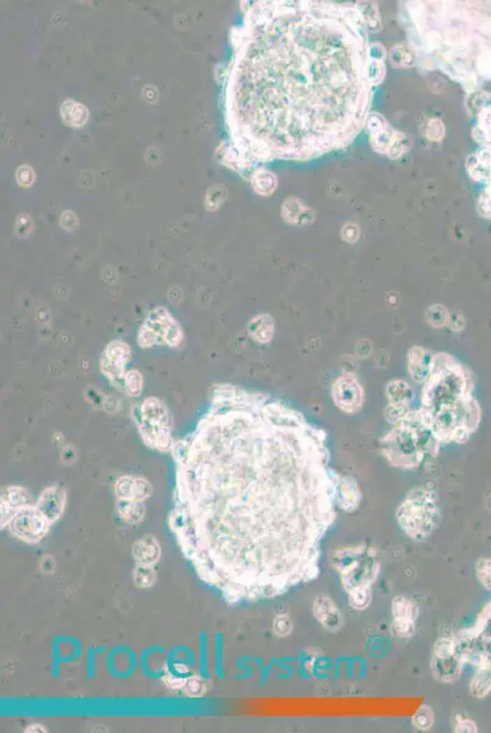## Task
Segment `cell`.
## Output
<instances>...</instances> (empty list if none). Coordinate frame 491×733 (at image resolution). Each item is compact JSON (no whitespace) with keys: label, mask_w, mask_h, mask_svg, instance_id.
I'll return each mask as SVG.
<instances>
[{"label":"cell","mask_w":491,"mask_h":733,"mask_svg":"<svg viewBox=\"0 0 491 733\" xmlns=\"http://www.w3.org/2000/svg\"><path fill=\"white\" fill-rule=\"evenodd\" d=\"M472 135L476 150L468 159V173L479 186V209L491 219V92L479 106Z\"/></svg>","instance_id":"6"},{"label":"cell","mask_w":491,"mask_h":733,"mask_svg":"<svg viewBox=\"0 0 491 733\" xmlns=\"http://www.w3.org/2000/svg\"><path fill=\"white\" fill-rule=\"evenodd\" d=\"M380 448L391 466L413 469L423 463L427 455L438 454L440 444L422 423L418 411L411 410L381 438Z\"/></svg>","instance_id":"5"},{"label":"cell","mask_w":491,"mask_h":733,"mask_svg":"<svg viewBox=\"0 0 491 733\" xmlns=\"http://www.w3.org/2000/svg\"><path fill=\"white\" fill-rule=\"evenodd\" d=\"M34 506L50 525H53L54 522L58 521L59 517L63 515L65 492L62 488H48L42 492Z\"/></svg>","instance_id":"12"},{"label":"cell","mask_w":491,"mask_h":733,"mask_svg":"<svg viewBox=\"0 0 491 733\" xmlns=\"http://www.w3.org/2000/svg\"><path fill=\"white\" fill-rule=\"evenodd\" d=\"M1 501L9 505L15 511L32 505L27 492H24V489L16 487L5 489L4 492L1 494Z\"/></svg>","instance_id":"22"},{"label":"cell","mask_w":491,"mask_h":733,"mask_svg":"<svg viewBox=\"0 0 491 733\" xmlns=\"http://www.w3.org/2000/svg\"><path fill=\"white\" fill-rule=\"evenodd\" d=\"M433 355L424 350V348L415 346L409 350L408 353V371L414 381L424 383L430 371V363H432Z\"/></svg>","instance_id":"15"},{"label":"cell","mask_w":491,"mask_h":733,"mask_svg":"<svg viewBox=\"0 0 491 733\" xmlns=\"http://www.w3.org/2000/svg\"><path fill=\"white\" fill-rule=\"evenodd\" d=\"M222 420L218 449L180 463L169 528L229 603L275 598L318 578L340 474L327 432L283 401L240 390Z\"/></svg>","instance_id":"1"},{"label":"cell","mask_w":491,"mask_h":733,"mask_svg":"<svg viewBox=\"0 0 491 733\" xmlns=\"http://www.w3.org/2000/svg\"><path fill=\"white\" fill-rule=\"evenodd\" d=\"M332 396L337 408L347 415H353L361 411L364 402L363 386L353 374L339 376L332 384Z\"/></svg>","instance_id":"11"},{"label":"cell","mask_w":491,"mask_h":733,"mask_svg":"<svg viewBox=\"0 0 491 733\" xmlns=\"http://www.w3.org/2000/svg\"><path fill=\"white\" fill-rule=\"evenodd\" d=\"M118 511L124 521L130 525L138 523L145 516V507L142 502L136 500H120L118 504Z\"/></svg>","instance_id":"21"},{"label":"cell","mask_w":491,"mask_h":733,"mask_svg":"<svg viewBox=\"0 0 491 733\" xmlns=\"http://www.w3.org/2000/svg\"><path fill=\"white\" fill-rule=\"evenodd\" d=\"M477 576L485 588L491 589V560L483 559L478 562Z\"/></svg>","instance_id":"31"},{"label":"cell","mask_w":491,"mask_h":733,"mask_svg":"<svg viewBox=\"0 0 491 733\" xmlns=\"http://www.w3.org/2000/svg\"><path fill=\"white\" fill-rule=\"evenodd\" d=\"M413 725L420 731H428L434 725V714L427 705H422L418 711L414 714Z\"/></svg>","instance_id":"27"},{"label":"cell","mask_w":491,"mask_h":733,"mask_svg":"<svg viewBox=\"0 0 491 733\" xmlns=\"http://www.w3.org/2000/svg\"><path fill=\"white\" fill-rule=\"evenodd\" d=\"M456 732H476L477 726L469 719H458L457 724L455 726Z\"/></svg>","instance_id":"38"},{"label":"cell","mask_w":491,"mask_h":733,"mask_svg":"<svg viewBox=\"0 0 491 733\" xmlns=\"http://www.w3.org/2000/svg\"><path fill=\"white\" fill-rule=\"evenodd\" d=\"M134 579H135L136 585H138L141 588H148L155 583V569L150 567V564H140L136 567Z\"/></svg>","instance_id":"24"},{"label":"cell","mask_w":491,"mask_h":733,"mask_svg":"<svg viewBox=\"0 0 491 733\" xmlns=\"http://www.w3.org/2000/svg\"><path fill=\"white\" fill-rule=\"evenodd\" d=\"M49 526L50 523L32 505L15 512L9 523L11 533L26 543H38L48 532Z\"/></svg>","instance_id":"10"},{"label":"cell","mask_w":491,"mask_h":733,"mask_svg":"<svg viewBox=\"0 0 491 733\" xmlns=\"http://www.w3.org/2000/svg\"><path fill=\"white\" fill-rule=\"evenodd\" d=\"M314 618L318 622L327 628V631L336 632L342 626V616L340 610L334 604L332 599L327 597H318L313 604Z\"/></svg>","instance_id":"14"},{"label":"cell","mask_w":491,"mask_h":733,"mask_svg":"<svg viewBox=\"0 0 491 733\" xmlns=\"http://www.w3.org/2000/svg\"><path fill=\"white\" fill-rule=\"evenodd\" d=\"M362 499L363 497H362L361 488L358 485L356 479L351 476L340 474L336 490L337 507H340L342 511L351 513V512L356 511L357 508L360 507Z\"/></svg>","instance_id":"13"},{"label":"cell","mask_w":491,"mask_h":733,"mask_svg":"<svg viewBox=\"0 0 491 733\" xmlns=\"http://www.w3.org/2000/svg\"><path fill=\"white\" fill-rule=\"evenodd\" d=\"M16 180H17V183L21 186L29 187L34 183V169L29 165L20 166L19 169H17V173H16Z\"/></svg>","instance_id":"33"},{"label":"cell","mask_w":491,"mask_h":733,"mask_svg":"<svg viewBox=\"0 0 491 733\" xmlns=\"http://www.w3.org/2000/svg\"><path fill=\"white\" fill-rule=\"evenodd\" d=\"M381 78L361 6L255 3L229 90L239 155L247 163L309 160L345 148L368 124Z\"/></svg>","instance_id":"2"},{"label":"cell","mask_w":491,"mask_h":733,"mask_svg":"<svg viewBox=\"0 0 491 733\" xmlns=\"http://www.w3.org/2000/svg\"><path fill=\"white\" fill-rule=\"evenodd\" d=\"M417 411L439 444L467 443L482 422L471 371L448 353L433 355Z\"/></svg>","instance_id":"3"},{"label":"cell","mask_w":491,"mask_h":733,"mask_svg":"<svg viewBox=\"0 0 491 733\" xmlns=\"http://www.w3.org/2000/svg\"><path fill=\"white\" fill-rule=\"evenodd\" d=\"M60 224H62V227L64 229H66L69 232H73V229H76V227H78V218L73 212H65L62 215Z\"/></svg>","instance_id":"37"},{"label":"cell","mask_w":491,"mask_h":733,"mask_svg":"<svg viewBox=\"0 0 491 733\" xmlns=\"http://www.w3.org/2000/svg\"><path fill=\"white\" fill-rule=\"evenodd\" d=\"M183 688H185L186 695H190V697H201L207 690V685H206V682L201 677L192 676V677H190V678L186 680V683H185Z\"/></svg>","instance_id":"28"},{"label":"cell","mask_w":491,"mask_h":733,"mask_svg":"<svg viewBox=\"0 0 491 733\" xmlns=\"http://www.w3.org/2000/svg\"><path fill=\"white\" fill-rule=\"evenodd\" d=\"M468 4L461 3L466 14L457 16L464 22L458 24L464 29L463 34H453L458 41L453 45L458 54L453 57L457 64L453 68V76L476 88L491 80V3Z\"/></svg>","instance_id":"4"},{"label":"cell","mask_w":491,"mask_h":733,"mask_svg":"<svg viewBox=\"0 0 491 733\" xmlns=\"http://www.w3.org/2000/svg\"><path fill=\"white\" fill-rule=\"evenodd\" d=\"M227 198V190L224 188V186L220 185H215L213 187L209 188V191L207 192L206 196V208L211 212L217 211L218 208L222 206V202L225 201Z\"/></svg>","instance_id":"26"},{"label":"cell","mask_w":491,"mask_h":733,"mask_svg":"<svg viewBox=\"0 0 491 733\" xmlns=\"http://www.w3.org/2000/svg\"><path fill=\"white\" fill-rule=\"evenodd\" d=\"M332 564L341 578L346 594L371 589L381 571L376 550L366 546L337 550L334 553Z\"/></svg>","instance_id":"8"},{"label":"cell","mask_w":491,"mask_h":733,"mask_svg":"<svg viewBox=\"0 0 491 733\" xmlns=\"http://www.w3.org/2000/svg\"><path fill=\"white\" fill-rule=\"evenodd\" d=\"M396 518L401 529L411 539H427L441 521V510L435 492L425 488H414L397 507Z\"/></svg>","instance_id":"7"},{"label":"cell","mask_w":491,"mask_h":733,"mask_svg":"<svg viewBox=\"0 0 491 733\" xmlns=\"http://www.w3.org/2000/svg\"><path fill=\"white\" fill-rule=\"evenodd\" d=\"M386 396H387V407L392 408H400V410H412L411 408V400H412V392L408 384L404 380H392L386 386Z\"/></svg>","instance_id":"16"},{"label":"cell","mask_w":491,"mask_h":733,"mask_svg":"<svg viewBox=\"0 0 491 733\" xmlns=\"http://www.w3.org/2000/svg\"><path fill=\"white\" fill-rule=\"evenodd\" d=\"M391 611H392V622L397 623H415L418 618L419 609L411 599L399 595L392 600L391 604Z\"/></svg>","instance_id":"17"},{"label":"cell","mask_w":491,"mask_h":733,"mask_svg":"<svg viewBox=\"0 0 491 733\" xmlns=\"http://www.w3.org/2000/svg\"><path fill=\"white\" fill-rule=\"evenodd\" d=\"M462 664L453 638H443L435 643L432 671L436 680L448 683L457 681L462 674Z\"/></svg>","instance_id":"9"},{"label":"cell","mask_w":491,"mask_h":733,"mask_svg":"<svg viewBox=\"0 0 491 733\" xmlns=\"http://www.w3.org/2000/svg\"><path fill=\"white\" fill-rule=\"evenodd\" d=\"M150 483L142 479V478H137L134 482V495H132V500L136 501H143L145 499L150 497Z\"/></svg>","instance_id":"32"},{"label":"cell","mask_w":491,"mask_h":733,"mask_svg":"<svg viewBox=\"0 0 491 733\" xmlns=\"http://www.w3.org/2000/svg\"><path fill=\"white\" fill-rule=\"evenodd\" d=\"M348 604L352 609L362 611L366 610L371 603V589H362L352 593L347 594Z\"/></svg>","instance_id":"25"},{"label":"cell","mask_w":491,"mask_h":733,"mask_svg":"<svg viewBox=\"0 0 491 733\" xmlns=\"http://www.w3.org/2000/svg\"><path fill=\"white\" fill-rule=\"evenodd\" d=\"M134 482H135V479L131 477H122L118 481L115 485V492L116 495L120 500H132Z\"/></svg>","instance_id":"29"},{"label":"cell","mask_w":491,"mask_h":733,"mask_svg":"<svg viewBox=\"0 0 491 733\" xmlns=\"http://www.w3.org/2000/svg\"><path fill=\"white\" fill-rule=\"evenodd\" d=\"M141 385H142V379H141V376L137 371H130L126 376L125 386L127 387L129 394L134 396L138 395L141 392Z\"/></svg>","instance_id":"34"},{"label":"cell","mask_w":491,"mask_h":733,"mask_svg":"<svg viewBox=\"0 0 491 733\" xmlns=\"http://www.w3.org/2000/svg\"><path fill=\"white\" fill-rule=\"evenodd\" d=\"M132 551H134L135 559L140 564L152 566L160 557V546L153 536H145L140 539L134 546Z\"/></svg>","instance_id":"18"},{"label":"cell","mask_w":491,"mask_h":733,"mask_svg":"<svg viewBox=\"0 0 491 733\" xmlns=\"http://www.w3.org/2000/svg\"><path fill=\"white\" fill-rule=\"evenodd\" d=\"M163 681L166 683L168 687L173 688V690L183 688V687H185V683H186V680L183 678V676L178 675V674H173V672H166L163 677Z\"/></svg>","instance_id":"36"},{"label":"cell","mask_w":491,"mask_h":733,"mask_svg":"<svg viewBox=\"0 0 491 733\" xmlns=\"http://www.w3.org/2000/svg\"><path fill=\"white\" fill-rule=\"evenodd\" d=\"M273 629H274L275 634L279 636V637L289 636L291 631H292V621H291L290 616H287V615H279L278 618H275Z\"/></svg>","instance_id":"30"},{"label":"cell","mask_w":491,"mask_h":733,"mask_svg":"<svg viewBox=\"0 0 491 733\" xmlns=\"http://www.w3.org/2000/svg\"><path fill=\"white\" fill-rule=\"evenodd\" d=\"M42 731H45V730L41 725H32V726H29L26 730V732H42Z\"/></svg>","instance_id":"39"},{"label":"cell","mask_w":491,"mask_h":733,"mask_svg":"<svg viewBox=\"0 0 491 733\" xmlns=\"http://www.w3.org/2000/svg\"><path fill=\"white\" fill-rule=\"evenodd\" d=\"M252 186H253L257 192L266 194V193L273 192V190L276 186V179H275L274 175L270 174L265 170H260L258 173H255V176H253Z\"/></svg>","instance_id":"23"},{"label":"cell","mask_w":491,"mask_h":733,"mask_svg":"<svg viewBox=\"0 0 491 733\" xmlns=\"http://www.w3.org/2000/svg\"><path fill=\"white\" fill-rule=\"evenodd\" d=\"M32 230H34L32 219L26 214H21L17 218V222H16V232L19 234L20 236L24 237L31 234Z\"/></svg>","instance_id":"35"},{"label":"cell","mask_w":491,"mask_h":733,"mask_svg":"<svg viewBox=\"0 0 491 733\" xmlns=\"http://www.w3.org/2000/svg\"><path fill=\"white\" fill-rule=\"evenodd\" d=\"M60 111H62L64 121L70 126L78 127V126L85 125L88 119V111L78 101H65Z\"/></svg>","instance_id":"20"},{"label":"cell","mask_w":491,"mask_h":733,"mask_svg":"<svg viewBox=\"0 0 491 733\" xmlns=\"http://www.w3.org/2000/svg\"><path fill=\"white\" fill-rule=\"evenodd\" d=\"M248 332L258 343H270L274 336V319L269 314H260L250 320Z\"/></svg>","instance_id":"19"}]
</instances>
